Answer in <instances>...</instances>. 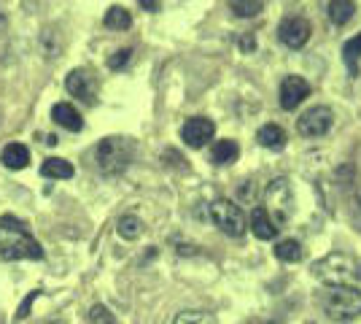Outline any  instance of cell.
<instances>
[{
    "label": "cell",
    "instance_id": "ffe728a7",
    "mask_svg": "<svg viewBox=\"0 0 361 324\" xmlns=\"http://www.w3.org/2000/svg\"><path fill=\"white\" fill-rule=\"evenodd\" d=\"M343 60H345L348 71L356 76V73H359V60H361V32H356L350 41H345V47H343Z\"/></svg>",
    "mask_w": 361,
    "mask_h": 324
},
{
    "label": "cell",
    "instance_id": "5b68a950",
    "mask_svg": "<svg viewBox=\"0 0 361 324\" xmlns=\"http://www.w3.org/2000/svg\"><path fill=\"white\" fill-rule=\"evenodd\" d=\"M264 211L270 214V219L275 222V227L281 230L286 224L291 214H294V192H291V184L288 179H275L267 189H264Z\"/></svg>",
    "mask_w": 361,
    "mask_h": 324
},
{
    "label": "cell",
    "instance_id": "603a6c76",
    "mask_svg": "<svg viewBox=\"0 0 361 324\" xmlns=\"http://www.w3.org/2000/svg\"><path fill=\"white\" fill-rule=\"evenodd\" d=\"M229 8L243 19H251L264 8V0H229Z\"/></svg>",
    "mask_w": 361,
    "mask_h": 324
},
{
    "label": "cell",
    "instance_id": "d4e9b609",
    "mask_svg": "<svg viewBox=\"0 0 361 324\" xmlns=\"http://www.w3.org/2000/svg\"><path fill=\"white\" fill-rule=\"evenodd\" d=\"M90 319H92V324H119L116 322V316H114L106 306H92Z\"/></svg>",
    "mask_w": 361,
    "mask_h": 324
},
{
    "label": "cell",
    "instance_id": "d6986e66",
    "mask_svg": "<svg viewBox=\"0 0 361 324\" xmlns=\"http://www.w3.org/2000/svg\"><path fill=\"white\" fill-rule=\"evenodd\" d=\"M103 25L111 28V30H130V25H133V16L127 8H121V6H111L103 16Z\"/></svg>",
    "mask_w": 361,
    "mask_h": 324
},
{
    "label": "cell",
    "instance_id": "83f0119b",
    "mask_svg": "<svg viewBox=\"0 0 361 324\" xmlns=\"http://www.w3.org/2000/svg\"><path fill=\"white\" fill-rule=\"evenodd\" d=\"M140 6L146 11H159V0H140Z\"/></svg>",
    "mask_w": 361,
    "mask_h": 324
},
{
    "label": "cell",
    "instance_id": "9c48e42d",
    "mask_svg": "<svg viewBox=\"0 0 361 324\" xmlns=\"http://www.w3.org/2000/svg\"><path fill=\"white\" fill-rule=\"evenodd\" d=\"M310 22L305 16H288L278 25V38L288 49H302L310 38Z\"/></svg>",
    "mask_w": 361,
    "mask_h": 324
},
{
    "label": "cell",
    "instance_id": "30bf717a",
    "mask_svg": "<svg viewBox=\"0 0 361 324\" xmlns=\"http://www.w3.org/2000/svg\"><path fill=\"white\" fill-rule=\"evenodd\" d=\"M213 133H216V124L211 119H205V116H192L180 127V138L192 149H202L213 138Z\"/></svg>",
    "mask_w": 361,
    "mask_h": 324
},
{
    "label": "cell",
    "instance_id": "52a82bcc",
    "mask_svg": "<svg viewBox=\"0 0 361 324\" xmlns=\"http://www.w3.org/2000/svg\"><path fill=\"white\" fill-rule=\"evenodd\" d=\"M65 90L73 95V97H78L81 103L92 106V103H97L100 81H97V76L92 73L90 68H73L68 73V78H65Z\"/></svg>",
    "mask_w": 361,
    "mask_h": 324
},
{
    "label": "cell",
    "instance_id": "8992f818",
    "mask_svg": "<svg viewBox=\"0 0 361 324\" xmlns=\"http://www.w3.org/2000/svg\"><path fill=\"white\" fill-rule=\"evenodd\" d=\"M211 219L219 230L229 235V238H240L245 232V214L240 211V205L232 200H213L211 205Z\"/></svg>",
    "mask_w": 361,
    "mask_h": 324
},
{
    "label": "cell",
    "instance_id": "f1b7e54d",
    "mask_svg": "<svg viewBox=\"0 0 361 324\" xmlns=\"http://www.w3.org/2000/svg\"><path fill=\"white\" fill-rule=\"evenodd\" d=\"M51 324H60V322H51Z\"/></svg>",
    "mask_w": 361,
    "mask_h": 324
},
{
    "label": "cell",
    "instance_id": "7402d4cb",
    "mask_svg": "<svg viewBox=\"0 0 361 324\" xmlns=\"http://www.w3.org/2000/svg\"><path fill=\"white\" fill-rule=\"evenodd\" d=\"M275 257L281 260V263H300L302 260V244L300 241H281L278 246H275Z\"/></svg>",
    "mask_w": 361,
    "mask_h": 324
},
{
    "label": "cell",
    "instance_id": "7c38bea8",
    "mask_svg": "<svg viewBox=\"0 0 361 324\" xmlns=\"http://www.w3.org/2000/svg\"><path fill=\"white\" fill-rule=\"evenodd\" d=\"M51 119L60 124V127H65V130H71V133H78V130L84 127L81 114H78L71 103H54V108H51Z\"/></svg>",
    "mask_w": 361,
    "mask_h": 324
},
{
    "label": "cell",
    "instance_id": "cb8c5ba5",
    "mask_svg": "<svg viewBox=\"0 0 361 324\" xmlns=\"http://www.w3.org/2000/svg\"><path fill=\"white\" fill-rule=\"evenodd\" d=\"M173 324H216V319L205 311H183V313L176 316Z\"/></svg>",
    "mask_w": 361,
    "mask_h": 324
},
{
    "label": "cell",
    "instance_id": "e0dca14e",
    "mask_svg": "<svg viewBox=\"0 0 361 324\" xmlns=\"http://www.w3.org/2000/svg\"><path fill=\"white\" fill-rule=\"evenodd\" d=\"M73 173V165L68 160H62V157H49L41 165V176H46V179H71Z\"/></svg>",
    "mask_w": 361,
    "mask_h": 324
},
{
    "label": "cell",
    "instance_id": "4316f807",
    "mask_svg": "<svg viewBox=\"0 0 361 324\" xmlns=\"http://www.w3.org/2000/svg\"><path fill=\"white\" fill-rule=\"evenodd\" d=\"M35 297H38V292L27 294V300H25V303L19 306V311H16V322H19V319H25V316H30V306H32V300H35Z\"/></svg>",
    "mask_w": 361,
    "mask_h": 324
},
{
    "label": "cell",
    "instance_id": "484cf974",
    "mask_svg": "<svg viewBox=\"0 0 361 324\" xmlns=\"http://www.w3.org/2000/svg\"><path fill=\"white\" fill-rule=\"evenodd\" d=\"M130 57H133V49H119L116 54L108 57V68H111V71H121V68L130 62Z\"/></svg>",
    "mask_w": 361,
    "mask_h": 324
},
{
    "label": "cell",
    "instance_id": "44dd1931",
    "mask_svg": "<svg viewBox=\"0 0 361 324\" xmlns=\"http://www.w3.org/2000/svg\"><path fill=\"white\" fill-rule=\"evenodd\" d=\"M116 230H119V235L124 238V241H135V238H140V235H143V222H140L137 216L127 214V216H121V219H119Z\"/></svg>",
    "mask_w": 361,
    "mask_h": 324
},
{
    "label": "cell",
    "instance_id": "9a60e30c",
    "mask_svg": "<svg viewBox=\"0 0 361 324\" xmlns=\"http://www.w3.org/2000/svg\"><path fill=\"white\" fill-rule=\"evenodd\" d=\"M238 157H240V146H238L235 140H229V138L219 140V143L211 149V162H213V165H232Z\"/></svg>",
    "mask_w": 361,
    "mask_h": 324
},
{
    "label": "cell",
    "instance_id": "8fae6325",
    "mask_svg": "<svg viewBox=\"0 0 361 324\" xmlns=\"http://www.w3.org/2000/svg\"><path fill=\"white\" fill-rule=\"evenodd\" d=\"M310 95V84L302 76H286L283 84H281V108L286 111H294L302 100Z\"/></svg>",
    "mask_w": 361,
    "mask_h": 324
},
{
    "label": "cell",
    "instance_id": "3957f363",
    "mask_svg": "<svg viewBox=\"0 0 361 324\" xmlns=\"http://www.w3.org/2000/svg\"><path fill=\"white\" fill-rule=\"evenodd\" d=\"M133 157H135V140L124 138V136H108L94 149V162H97L100 173H106V176L121 173L133 162Z\"/></svg>",
    "mask_w": 361,
    "mask_h": 324
},
{
    "label": "cell",
    "instance_id": "6da1fadb",
    "mask_svg": "<svg viewBox=\"0 0 361 324\" xmlns=\"http://www.w3.org/2000/svg\"><path fill=\"white\" fill-rule=\"evenodd\" d=\"M0 260H44V248L16 216H0Z\"/></svg>",
    "mask_w": 361,
    "mask_h": 324
},
{
    "label": "cell",
    "instance_id": "4fadbf2b",
    "mask_svg": "<svg viewBox=\"0 0 361 324\" xmlns=\"http://www.w3.org/2000/svg\"><path fill=\"white\" fill-rule=\"evenodd\" d=\"M0 162L8 170H22L30 165V149L25 143H8L0 155Z\"/></svg>",
    "mask_w": 361,
    "mask_h": 324
},
{
    "label": "cell",
    "instance_id": "2e32d148",
    "mask_svg": "<svg viewBox=\"0 0 361 324\" xmlns=\"http://www.w3.org/2000/svg\"><path fill=\"white\" fill-rule=\"evenodd\" d=\"M353 14H356L353 0H329V6H326V16L331 25H348Z\"/></svg>",
    "mask_w": 361,
    "mask_h": 324
},
{
    "label": "cell",
    "instance_id": "5bb4252c",
    "mask_svg": "<svg viewBox=\"0 0 361 324\" xmlns=\"http://www.w3.org/2000/svg\"><path fill=\"white\" fill-rule=\"evenodd\" d=\"M251 230H254V235L259 241H272L278 235V227H275V222H272L270 214L264 208H254V214H251Z\"/></svg>",
    "mask_w": 361,
    "mask_h": 324
},
{
    "label": "cell",
    "instance_id": "ac0fdd59",
    "mask_svg": "<svg viewBox=\"0 0 361 324\" xmlns=\"http://www.w3.org/2000/svg\"><path fill=\"white\" fill-rule=\"evenodd\" d=\"M256 140H259V146H264V149H283L286 133H283L278 124H264V127L256 133Z\"/></svg>",
    "mask_w": 361,
    "mask_h": 324
},
{
    "label": "cell",
    "instance_id": "277c9868",
    "mask_svg": "<svg viewBox=\"0 0 361 324\" xmlns=\"http://www.w3.org/2000/svg\"><path fill=\"white\" fill-rule=\"evenodd\" d=\"M321 308L334 322H353L361 316V292L353 287H329L321 294Z\"/></svg>",
    "mask_w": 361,
    "mask_h": 324
},
{
    "label": "cell",
    "instance_id": "7a4b0ae2",
    "mask_svg": "<svg viewBox=\"0 0 361 324\" xmlns=\"http://www.w3.org/2000/svg\"><path fill=\"white\" fill-rule=\"evenodd\" d=\"M313 276L326 284V287H361V260L343 254V251H331L326 257H321L313 265Z\"/></svg>",
    "mask_w": 361,
    "mask_h": 324
},
{
    "label": "cell",
    "instance_id": "ba28073f",
    "mask_svg": "<svg viewBox=\"0 0 361 324\" xmlns=\"http://www.w3.org/2000/svg\"><path fill=\"white\" fill-rule=\"evenodd\" d=\"M334 124V114L329 106H316L310 111H305L300 119H297V130H300L302 138H324Z\"/></svg>",
    "mask_w": 361,
    "mask_h": 324
}]
</instances>
